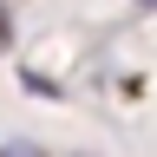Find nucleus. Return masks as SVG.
Segmentation results:
<instances>
[{
    "label": "nucleus",
    "instance_id": "1",
    "mask_svg": "<svg viewBox=\"0 0 157 157\" xmlns=\"http://www.w3.org/2000/svg\"><path fill=\"white\" fill-rule=\"evenodd\" d=\"M13 46V13H7V0H0V52Z\"/></svg>",
    "mask_w": 157,
    "mask_h": 157
}]
</instances>
